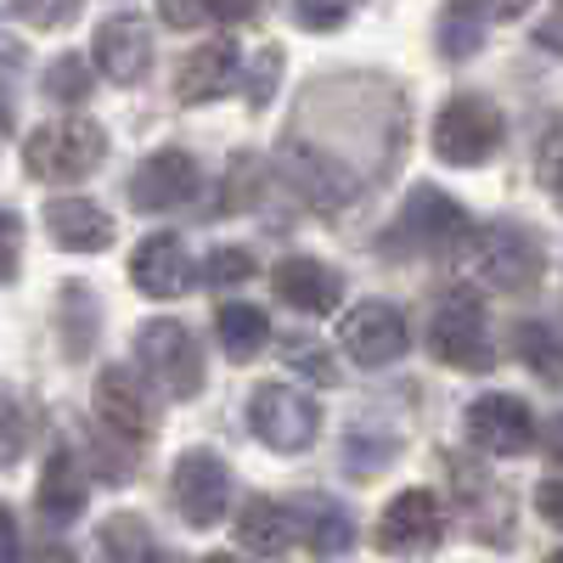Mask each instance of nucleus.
<instances>
[{"instance_id":"26","label":"nucleus","mask_w":563,"mask_h":563,"mask_svg":"<svg viewBox=\"0 0 563 563\" xmlns=\"http://www.w3.org/2000/svg\"><path fill=\"white\" fill-rule=\"evenodd\" d=\"M479 40H485V18H479L474 7H462V0H451L445 18H440V52H445L451 63H462V57L479 52Z\"/></svg>"},{"instance_id":"32","label":"nucleus","mask_w":563,"mask_h":563,"mask_svg":"<svg viewBox=\"0 0 563 563\" xmlns=\"http://www.w3.org/2000/svg\"><path fill=\"white\" fill-rule=\"evenodd\" d=\"M249 276H254V254H243V249H214L203 260V282H209V288H238V282H249Z\"/></svg>"},{"instance_id":"18","label":"nucleus","mask_w":563,"mask_h":563,"mask_svg":"<svg viewBox=\"0 0 563 563\" xmlns=\"http://www.w3.org/2000/svg\"><path fill=\"white\" fill-rule=\"evenodd\" d=\"M45 231L63 254H102L113 243V214L90 198H57L45 209Z\"/></svg>"},{"instance_id":"40","label":"nucleus","mask_w":563,"mask_h":563,"mask_svg":"<svg viewBox=\"0 0 563 563\" xmlns=\"http://www.w3.org/2000/svg\"><path fill=\"white\" fill-rule=\"evenodd\" d=\"M0 563H23V541H18V519L0 512Z\"/></svg>"},{"instance_id":"9","label":"nucleus","mask_w":563,"mask_h":563,"mask_svg":"<svg viewBox=\"0 0 563 563\" xmlns=\"http://www.w3.org/2000/svg\"><path fill=\"white\" fill-rule=\"evenodd\" d=\"M474 265H479V276L490 282L496 294H519V288H530V282L541 276L547 254H541V243L530 238L525 225L496 220V225H485V231H479V243H474Z\"/></svg>"},{"instance_id":"45","label":"nucleus","mask_w":563,"mask_h":563,"mask_svg":"<svg viewBox=\"0 0 563 563\" xmlns=\"http://www.w3.org/2000/svg\"><path fill=\"white\" fill-rule=\"evenodd\" d=\"M552 563H563V552H552Z\"/></svg>"},{"instance_id":"22","label":"nucleus","mask_w":563,"mask_h":563,"mask_svg":"<svg viewBox=\"0 0 563 563\" xmlns=\"http://www.w3.org/2000/svg\"><path fill=\"white\" fill-rule=\"evenodd\" d=\"M238 541H243L249 552H265V558H288V547H294V519H288V507L254 496V501L238 512Z\"/></svg>"},{"instance_id":"12","label":"nucleus","mask_w":563,"mask_h":563,"mask_svg":"<svg viewBox=\"0 0 563 563\" xmlns=\"http://www.w3.org/2000/svg\"><path fill=\"white\" fill-rule=\"evenodd\" d=\"M97 417H102V429H108L119 445H147V440H153V422H158L147 384H141L130 366L97 372Z\"/></svg>"},{"instance_id":"21","label":"nucleus","mask_w":563,"mask_h":563,"mask_svg":"<svg viewBox=\"0 0 563 563\" xmlns=\"http://www.w3.org/2000/svg\"><path fill=\"white\" fill-rule=\"evenodd\" d=\"M299 530H305L310 552H321V558H344L355 547V519L333 496H305L299 501Z\"/></svg>"},{"instance_id":"43","label":"nucleus","mask_w":563,"mask_h":563,"mask_svg":"<svg viewBox=\"0 0 563 563\" xmlns=\"http://www.w3.org/2000/svg\"><path fill=\"white\" fill-rule=\"evenodd\" d=\"M45 563H74V558H68V547H52V558H45Z\"/></svg>"},{"instance_id":"31","label":"nucleus","mask_w":563,"mask_h":563,"mask_svg":"<svg viewBox=\"0 0 563 563\" xmlns=\"http://www.w3.org/2000/svg\"><path fill=\"white\" fill-rule=\"evenodd\" d=\"M7 7H12V18L29 23V29H63V23H74L79 0H7Z\"/></svg>"},{"instance_id":"25","label":"nucleus","mask_w":563,"mask_h":563,"mask_svg":"<svg viewBox=\"0 0 563 563\" xmlns=\"http://www.w3.org/2000/svg\"><path fill=\"white\" fill-rule=\"evenodd\" d=\"M214 333H220V350H225L231 361H254V355L265 350V339H271V321H265V310H254V305H220Z\"/></svg>"},{"instance_id":"44","label":"nucleus","mask_w":563,"mask_h":563,"mask_svg":"<svg viewBox=\"0 0 563 563\" xmlns=\"http://www.w3.org/2000/svg\"><path fill=\"white\" fill-rule=\"evenodd\" d=\"M203 563H238V558H225V552H214V558H203Z\"/></svg>"},{"instance_id":"27","label":"nucleus","mask_w":563,"mask_h":563,"mask_svg":"<svg viewBox=\"0 0 563 563\" xmlns=\"http://www.w3.org/2000/svg\"><path fill=\"white\" fill-rule=\"evenodd\" d=\"M45 97L52 102H63V108H74V102H90V68H85V57H57L52 68H45Z\"/></svg>"},{"instance_id":"11","label":"nucleus","mask_w":563,"mask_h":563,"mask_svg":"<svg viewBox=\"0 0 563 563\" xmlns=\"http://www.w3.org/2000/svg\"><path fill=\"white\" fill-rule=\"evenodd\" d=\"M440 536H445V507L434 490H400L378 519V552L389 558H422L440 547Z\"/></svg>"},{"instance_id":"28","label":"nucleus","mask_w":563,"mask_h":563,"mask_svg":"<svg viewBox=\"0 0 563 563\" xmlns=\"http://www.w3.org/2000/svg\"><path fill=\"white\" fill-rule=\"evenodd\" d=\"M282 361H288L294 372H305V378H316V384H327V389H333L339 378H344V372H339V361L333 355H327L316 339H282Z\"/></svg>"},{"instance_id":"16","label":"nucleus","mask_w":563,"mask_h":563,"mask_svg":"<svg viewBox=\"0 0 563 563\" xmlns=\"http://www.w3.org/2000/svg\"><path fill=\"white\" fill-rule=\"evenodd\" d=\"M97 68L113 79V85H141L153 68V29L141 18H108L97 29V45H90Z\"/></svg>"},{"instance_id":"37","label":"nucleus","mask_w":563,"mask_h":563,"mask_svg":"<svg viewBox=\"0 0 563 563\" xmlns=\"http://www.w3.org/2000/svg\"><path fill=\"white\" fill-rule=\"evenodd\" d=\"M0 243H7V271H0V276H7V282H18V249H23V220L7 209V220H0Z\"/></svg>"},{"instance_id":"10","label":"nucleus","mask_w":563,"mask_h":563,"mask_svg":"<svg viewBox=\"0 0 563 563\" xmlns=\"http://www.w3.org/2000/svg\"><path fill=\"white\" fill-rule=\"evenodd\" d=\"M467 440H474V451L485 456H525L536 445V411L519 400V395H479L474 406H467Z\"/></svg>"},{"instance_id":"38","label":"nucleus","mask_w":563,"mask_h":563,"mask_svg":"<svg viewBox=\"0 0 563 563\" xmlns=\"http://www.w3.org/2000/svg\"><path fill=\"white\" fill-rule=\"evenodd\" d=\"M214 23H249L260 12V0H203Z\"/></svg>"},{"instance_id":"39","label":"nucleus","mask_w":563,"mask_h":563,"mask_svg":"<svg viewBox=\"0 0 563 563\" xmlns=\"http://www.w3.org/2000/svg\"><path fill=\"white\" fill-rule=\"evenodd\" d=\"M536 507H541L547 525H563V479H547V485L536 490Z\"/></svg>"},{"instance_id":"7","label":"nucleus","mask_w":563,"mask_h":563,"mask_svg":"<svg viewBox=\"0 0 563 563\" xmlns=\"http://www.w3.org/2000/svg\"><path fill=\"white\" fill-rule=\"evenodd\" d=\"M282 175H288V186H294L310 209H321V214L350 209L355 192H361L355 169L339 164L327 147H310V141H288V147H282Z\"/></svg>"},{"instance_id":"13","label":"nucleus","mask_w":563,"mask_h":563,"mask_svg":"<svg viewBox=\"0 0 563 563\" xmlns=\"http://www.w3.org/2000/svg\"><path fill=\"white\" fill-rule=\"evenodd\" d=\"M198 186H203L198 158L180 153V147H164V153H153V158H141V169L130 175V203H135L141 214H169V209H180V203H192Z\"/></svg>"},{"instance_id":"20","label":"nucleus","mask_w":563,"mask_h":563,"mask_svg":"<svg viewBox=\"0 0 563 563\" xmlns=\"http://www.w3.org/2000/svg\"><path fill=\"white\" fill-rule=\"evenodd\" d=\"M85 512V467L74 462L68 445H57L40 467V519L52 525H74Z\"/></svg>"},{"instance_id":"6","label":"nucleus","mask_w":563,"mask_h":563,"mask_svg":"<svg viewBox=\"0 0 563 563\" xmlns=\"http://www.w3.org/2000/svg\"><path fill=\"white\" fill-rule=\"evenodd\" d=\"M169 496L192 530H214L231 507V467L214 451H180L169 474Z\"/></svg>"},{"instance_id":"8","label":"nucleus","mask_w":563,"mask_h":563,"mask_svg":"<svg viewBox=\"0 0 563 563\" xmlns=\"http://www.w3.org/2000/svg\"><path fill=\"white\" fill-rule=\"evenodd\" d=\"M400 231L411 238V249L445 260V254H462V249H467V238H474V220H467V209H462L456 198H445L440 186H411V198H406V209H400Z\"/></svg>"},{"instance_id":"34","label":"nucleus","mask_w":563,"mask_h":563,"mask_svg":"<svg viewBox=\"0 0 563 563\" xmlns=\"http://www.w3.org/2000/svg\"><path fill=\"white\" fill-rule=\"evenodd\" d=\"M254 175H265L260 158H249V153H243V158H231V175H225V192H231V198H225L220 209H249V203L265 192V186H254Z\"/></svg>"},{"instance_id":"41","label":"nucleus","mask_w":563,"mask_h":563,"mask_svg":"<svg viewBox=\"0 0 563 563\" xmlns=\"http://www.w3.org/2000/svg\"><path fill=\"white\" fill-rule=\"evenodd\" d=\"M23 456V411H18V400L7 406V467Z\"/></svg>"},{"instance_id":"1","label":"nucleus","mask_w":563,"mask_h":563,"mask_svg":"<svg viewBox=\"0 0 563 563\" xmlns=\"http://www.w3.org/2000/svg\"><path fill=\"white\" fill-rule=\"evenodd\" d=\"M102 158H108V130L97 119H52V124H40L23 147L29 175L52 180V186L85 180L90 169H102Z\"/></svg>"},{"instance_id":"17","label":"nucleus","mask_w":563,"mask_h":563,"mask_svg":"<svg viewBox=\"0 0 563 563\" xmlns=\"http://www.w3.org/2000/svg\"><path fill=\"white\" fill-rule=\"evenodd\" d=\"M130 282L147 299H180L186 288H192V254H186L180 238H169V231H158V238H147L135 249L130 260Z\"/></svg>"},{"instance_id":"2","label":"nucleus","mask_w":563,"mask_h":563,"mask_svg":"<svg viewBox=\"0 0 563 563\" xmlns=\"http://www.w3.org/2000/svg\"><path fill=\"white\" fill-rule=\"evenodd\" d=\"M501 108L474 97V90H456V97L434 113V158L440 164H456V169H474V164H490L501 153Z\"/></svg>"},{"instance_id":"36","label":"nucleus","mask_w":563,"mask_h":563,"mask_svg":"<svg viewBox=\"0 0 563 563\" xmlns=\"http://www.w3.org/2000/svg\"><path fill=\"white\" fill-rule=\"evenodd\" d=\"M462 7H474L485 23H512V18L530 12V0H462Z\"/></svg>"},{"instance_id":"29","label":"nucleus","mask_w":563,"mask_h":563,"mask_svg":"<svg viewBox=\"0 0 563 563\" xmlns=\"http://www.w3.org/2000/svg\"><path fill=\"white\" fill-rule=\"evenodd\" d=\"M512 350H519V361H525V366H536L541 378H558V366H563V344L547 333L541 321H525V327H519V339H512Z\"/></svg>"},{"instance_id":"23","label":"nucleus","mask_w":563,"mask_h":563,"mask_svg":"<svg viewBox=\"0 0 563 563\" xmlns=\"http://www.w3.org/2000/svg\"><path fill=\"white\" fill-rule=\"evenodd\" d=\"M97 321H102L97 294L79 288V282H68V288L57 294V327H63V355L68 361H79L90 344H97Z\"/></svg>"},{"instance_id":"4","label":"nucleus","mask_w":563,"mask_h":563,"mask_svg":"<svg viewBox=\"0 0 563 563\" xmlns=\"http://www.w3.org/2000/svg\"><path fill=\"white\" fill-rule=\"evenodd\" d=\"M429 350L456 366V372H485L490 366V327H485V299L479 288H445V299L434 305L429 321Z\"/></svg>"},{"instance_id":"5","label":"nucleus","mask_w":563,"mask_h":563,"mask_svg":"<svg viewBox=\"0 0 563 563\" xmlns=\"http://www.w3.org/2000/svg\"><path fill=\"white\" fill-rule=\"evenodd\" d=\"M249 429L265 451H282V456H294L305 451L316 434H321V406L288 384H260L249 395Z\"/></svg>"},{"instance_id":"42","label":"nucleus","mask_w":563,"mask_h":563,"mask_svg":"<svg viewBox=\"0 0 563 563\" xmlns=\"http://www.w3.org/2000/svg\"><path fill=\"white\" fill-rule=\"evenodd\" d=\"M552 192H558V209H563V164L552 169Z\"/></svg>"},{"instance_id":"35","label":"nucleus","mask_w":563,"mask_h":563,"mask_svg":"<svg viewBox=\"0 0 563 563\" xmlns=\"http://www.w3.org/2000/svg\"><path fill=\"white\" fill-rule=\"evenodd\" d=\"M158 18L169 29H198V23H209V7L203 0H158Z\"/></svg>"},{"instance_id":"24","label":"nucleus","mask_w":563,"mask_h":563,"mask_svg":"<svg viewBox=\"0 0 563 563\" xmlns=\"http://www.w3.org/2000/svg\"><path fill=\"white\" fill-rule=\"evenodd\" d=\"M97 552L102 563H158V547H153V530L147 519H135V512H119L97 530Z\"/></svg>"},{"instance_id":"30","label":"nucleus","mask_w":563,"mask_h":563,"mask_svg":"<svg viewBox=\"0 0 563 563\" xmlns=\"http://www.w3.org/2000/svg\"><path fill=\"white\" fill-rule=\"evenodd\" d=\"M350 12H355V0H294V18H299V29H310V34L344 29Z\"/></svg>"},{"instance_id":"14","label":"nucleus","mask_w":563,"mask_h":563,"mask_svg":"<svg viewBox=\"0 0 563 563\" xmlns=\"http://www.w3.org/2000/svg\"><path fill=\"white\" fill-rule=\"evenodd\" d=\"M339 344L355 366H389L406 355V316L389 299H361L339 327Z\"/></svg>"},{"instance_id":"3","label":"nucleus","mask_w":563,"mask_h":563,"mask_svg":"<svg viewBox=\"0 0 563 563\" xmlns=\"http://www.w3.org/2000/svg\"><path fill=\"white\" fill-rule=\"evenodd\" d=\"M135 361L169 400H198L203 395V350H198V339L186 333L180 321H164V316L141 321Z\"/></svg>"},{"instance_id":"15","label":"nucleus","mask_w":563,"mask_h":563,"mask_svg":"<svg viewBox=\"0 0 563 563\" xmlns=\"http://www.w3.org/2000/svg\"><path fill=\"white\" fill-rule=\"evenodd\" d=\"M271 288H276L282 305L299 310V316H327V310H339V299H344L339 271L321 265V260H310V254H288V260H282V265L271 271Z\"/></svg>"},{"instance_id":"33","label":"nucleus","mask_w":563,"mask_h":563,"mask_svg":"<svg viewBox=\"0 0 563 563\" xmlns=\"http://www.w3.org/2000/svg\"><path fill=\"white\" fill-rule=\"evenodd\" d=\"M276 85H282V52L276 45H265V52L254 57V68H249V108H265L271 97H276Z\"/></svg>"},{"instance_id":"19","label":"nucleus","mask_w":563,"mask_h":563,"mask_svg":"<svg viewBox=\"0 0 563 563\" xmlns=\"http://www.w3.org/2000/svg\"><path fill=\"white\" fill-rule=\"evenodd\" d=\"M238 63H243V57H238V45H231V40L198 45V52L180 63V74H175V97H180V102H192V108L214 102L220 90L238 85Z\"/></svg>"}]
</instances>
